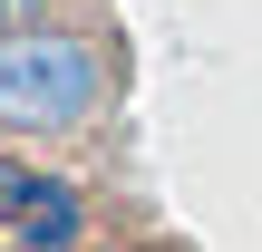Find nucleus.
I'll use <instances>...</instances> for the list:
<instances>
[{"mask_svg":"<svg viewBox=\"0 0 262 252\" xmlns=\"http://www.w3.org/2000/svg\"><path fill=\"white\" fill-rule=\"evenodd\" d=\"M97 107V58L88 39H19L0 49V117L19 126H68Z\"/></svg>","mask_w":262,"mask_h":252,"instance_id":"f257e3e1","label":"nucleus"}]
</instances>
